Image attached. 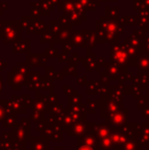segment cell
<instances>
[{
  "instance_id": "cell-1",
  "label": "cell",
  "mask_w": 149,
  "mask_h": 150,
  "mask_svg": "<svg viewBox=\"0 0 149 150\" xmlns=\"http://www.w3.org/2000/svg\"><path fill=\"white\" fill-rule=\"evenodd\" d=\"M82 150H91V149H89V148H84V149H82Z\"/></svg>"
}]
</instances>
